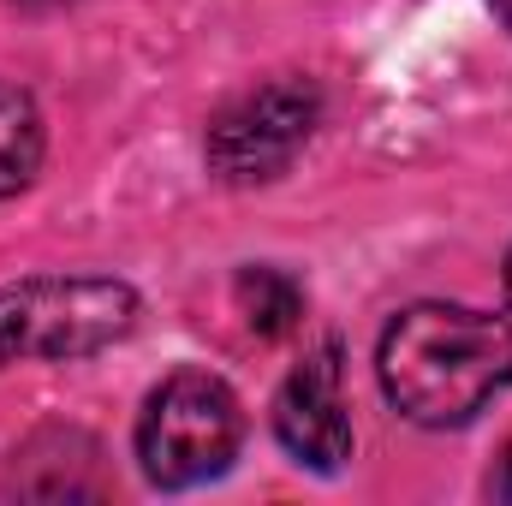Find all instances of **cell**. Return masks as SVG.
Segmentation results:
<instances>
[{"label": "cell", "mask_w": 512, "mask_h": 506, "mask_svg": "<svg viewBox=\"0 0 512 506\" xmlns=\"http://www.w3.org/2000/svg\"><path fill=\"white\" fill-rule=\"evenodd\" d=\"M376 376L417 429H459L512 387V316L465 304H411L387 322Z\"/></svg>", "instance_id": "6da1fadb"}, {"label": "cell", "mask_w": 512, "mask_h": 506, "mask_svg": "<svg viewBox=\"0 0 512 506\" xmlns=\"http://www.w3.org/2000/svg\"><path fill=\"white\" fill-rule=\"evenodd\" d=\"M245 441V411L233 387L209 370H173L137 417V465L155 489L215 483Z\"/></svg>", "instance_id": "7a4b0ae2"}, {"label": "cell", "mask_w": 512, "mask_h": 506, "mask_svg": "<svg viewBox=\"0 0 512 506\" xmlns=\"http://www.w3.org/2000/svg\"><path fill=\"white\" fill-rule=\"evenodd\" d=\"M137 292L102 274H42L0 292V364L18 358H90L126 340Z\"/></svg>", "instance_id": "3957f363"}, {"label": "cell", "mask_w": 512, "mask_h": 506, "mask_svg": "<svg viewBox=\"0 0 512 506\" xmlns=\"http://www.w3.org/2000/svg\"><path fill=\"white\" fill-rule=\"evenodd\" d=\"M316 120H322V90L304 78H274L251 96H239L227 114H215L209 143H203L209 173L227 185H268L298 161Z\"/></svg>", "instance_id": "277c9868"}, {"label": "cell", "mask_w": 512, "mask_h": 506, "mask_svg": "<svg viewBox=\"0 0 512 506\" xmlns=\"http://www.w3.org/2000/svg\"><path fill=\"white\" fill-rule=\"evenodd\" d=\"M274 435L304 471H322V477H334L352 459V411L340 393V340H322L316 352H304V364L280 381Z\"/></svg>", "instance_id": "5b68a950"}, {"label": "cell", "mask_w": 512, "mask_h": 506, "mask_svg": "<svg viewBox=\"0 0 512 506\" xmlns=\"http://www.w3.org/2000/svg\"><path fill=\"white\" fill-rule=\"evenodd\" d=\"M42 149H48V131H42L36 96L0 78V197H18L42 173Z\"/></svg>", "instance_id": "8992f818"}, {"label": "cell", "mask_w": 512, "mask_h": 506, "mask_svg": "<svg viewBox=\"0 0 512 506\" xmlns=\"http://www.w3.org/2000/svg\"><path fill=\"white\" fill-rule=\"evenodd\" d=\"M233 298H239L245 322H251L262 340L292 334L298 316H304V292H298V280L280 274V268H245V274L233 280Z\"/></svg>", "instance_id": "52a82bcc"}, {"label": "cell", "mask_w": 512, "mask_h": 506, "mask_svg": "<svg viewBox=\"0 0 512 506\" xmlns=\"http://www.w3.org/2000/svg\"><path fill=\"white\" fill-rule=\"evenodd\" d=\"M495 501H512V441H507V453H501V471H495Z\"/></svg>", "instance_id": "ba28073f"}, {"label": "cell", "mask_w": 512, "mask_h": 506, "mask_svg": "<svg viewBox=\"0 0 512 506\" xmlns=\"http://www.w3.org/2000/svg\"><path fill=\"white\" fill-rule=\"evenodd\" d=\"M501 286H507V316H512V251H507V268H501Z\"/></svg>", "instance_id": "9c48e42d"}, {"label": "cell", "mask_w": 512, "mask_h": 506, "mask_svg": "<svg viewBox=\"0 0 512 506\" xmlns=\"http://www.w3.org/2000/svg\"><path fill=\"white\" fill-rule=\"evenodd\" d=\"M489 6L501 12V24H507V30H512V0H489Z\"/></svg>", "instance_id": "30bf717a"}]
</instances>
